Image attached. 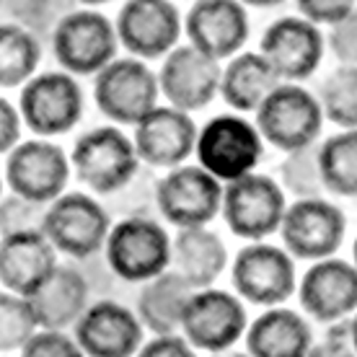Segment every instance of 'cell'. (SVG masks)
Here are the masks:
<instances>
[{
	"instance_id": "cell-9",
	"label": "cell",
	"mask_w": 357,
	"mask_h": 357,
	"mask_svg": "<svg viewBox=\"0 0 357 357\" xmlns=\"http://www.w3.org/2000/svg\"><path fill=\"white\" fill-rule=\"evenodd\" d=\"M287 213L285 189L267 174H251L223 189V218L233 236L251 243L264 241L280 231Z\"/></svg>"
},
{
	"instance_id": "cell-38",
	"label": "cell",
	"mask_w": 357,
	"mask_h": 357,
	"mask_svg": "<svg viewBox=\"0 0 357 357\" xmlns=\"http://www.w3.org/2000/svg\"><path fill=\"white\" fill-rule=\"evenodd\" d=\"M305 357H357V352L352 349L349 342L324 340L319 344H313V349Z\"/></svg>"
},
{
	"instance_id": "cell-29",
	"label": "cell",
	"mask_w": 357,
	"mask_h": 357,
	"mask_svg": "<svg viewBox=\"0 0 357 357\" xmlns=\"http://www.w3.org/2000/svg\"><path fill=\"white\" fill-rule=\"evenodd\" d=\"M319 169L331 195L357 197V130L331 135L319 148Z\"/></svg>"
},
{
	"instance_id": "cell-35",
	"label": "cell",
	"mask_w": 357,
	"mask_h": 357,
	"mask_svg": "<svg viewBox=\"0 0 357 357\" xmlns=\"http://www.w3.org/2000/svg\"><path fill=\"white\" fill-rule=\"evenodd\" d=\"M326 45H329L331 54L340 60V65L357 68V6L342 24L329 29Z\"/></svg>"
},
{
	"instance_id": "cell-33",
	"label": "cell",
	"mask_w": 357,
	"mask_h": 357,
	"mask_svg": "<svg viewBox=\"0 0 357 357\" xmlns=\"http://www.w3.org/2000/svg\"><path fill=\"white\" fill-rule=\"evenodd\" d=\"M18 357H86L81 344L68 331H47L42 329Z\"/></svg>"
},
{
	"instance_id": "cell-7",
	"label": "cell",
	"mask_w": 357,
	"mask_h": 357,
	"mask_svg": "<svg viewBox=\"0 0 357 357\" xmlns=\"http://www.w3.org/2000/svg\"><path fill=\"white\" fill-rule=\"evenodd\" d=\"M39 228L57 249V254H65L70 259H86L91 254L107 249L109 233L114 225L109 220L107 210L91 195L65 192L47 207Z\"/></svg>"
},
{
	"instance_id": "cell-26",
	"label": "cell",
	"mask_w": 357,
	"mask_h": 357,
	"mask_svg": "<svg viewBox=\"0 0 357 357\" xmlns=\"http://www.w3.org/2000/svg\"><path fill=\"white\" fill-rule=\"evenodd\" d=\"M192 295L195 290L174 269H169L140 287L135 313L153 337H171V334L181 331Z\"/></svg>"
},
{
	"instance_id": "cell-31",
	"label": "cell",
	"mask_w": 357,
	"mask_h": 357,
	"mask_svg": "<svg viewBox=\"0 0 357 357\" xmlns=\"http://www.w3.org/2000/svg\"><path fill=\"white\" fill-rule=\"evenodd\" d=\"M42 331L29 298L13 293L0 295V349L3 355L21 352Z\"/></svg>"
},
{
	"instance_id": "cell-16",
	"label": "cell",
	"mask_w": 357,
	"mask_h": 357,
	"mask_svg": "<svg viewBox=\"0 0 357 357\" xmlns=\"http://www.w3.org/2000/svg\"><path fill=\"white\" fill-rule=\"evenodd\" d=\"M116 36L130 57L158 60L176 50L181 16L169 0H130L116 13Z\"/></svg>"
},
{
	"instance_id": "cell-27",
	"label": "cell",
	"mask_w": 357,
	"mask_h": 357,
	"mask_svg": "<svg viewBox=\"0 0 357 357\" xmlns=\"http://www.w3.org/2000/svg\"><path fill=\"white\" fill-rule=\"evenodd\" d=\"M282 81L277 78L272 65L257 52L236 54L231 63L223 68V83H220V96L233 112H259L261 104L267 101Z\"/></svg>"
},
{
	"instance_id": "cell-25",
	"label": "cell",
	"mask_w": 357,
	"mask_h": 357,
	"mask_svg": "<svg viewBox=\"0 0 357 357\" xmlns=\"http://www.w3.org/2000/svg\"><path fill=\"white\" fill-rule=\"evenodd\" d=\"M313 349L311 324L290 308H267L249 324L246 352L251 357H305Z\"/></svg>"
},
{
	"instance_id": "cell-11",
	"label": "cell",
	"mask_w": 357,
	"mask_h": 357,
	"mask_svg": "<svg viewBox=\"0 0 357 357\" xmlns=\"http://www.w3.org/2000/svg\"><path fill=\"white\" fill-rule=\"evenodd\" d=\"M236 295L254 305L280 308L298 290L295 259L275 243H249L243 246L231 267Z\"/></svg>"
},
{
	"instance_id": "cell-2",
	"label": "cell",
	"mask_w": 357,
	"mask_h": 357,
	"mask_svg": "<svg viewBox=\"0 0 357 357\" xmlns=\"http://www.w3.org/2000/svg\"><path fill=\"white\" fill-rule=\"evenodd\" d=\"M114 21L93 8H78L65 13L52 31V50L57 63L70 75H93L116 60Z\"/></svg>"
},
{
	"instance_id": "cell-22",
	"label": "cell",
	"mask_w": 357,
	"mask_h": 357,
	"mask_svg": "<svg viewBox=\"0 0 357 357\" xmlns=\"http://www.w3.org/2000/svg\"><path fill=\"white\" fill-rule=\"evenodd\" d=\"M195 119L174 107H158L135 127L132 143L140 161L158 169H178L197 151Z\"/></svg>"
},
{
	"instance_id": "cell-18",
	"label": "cell",
	"mask_w": 357,
	"mask_h": 357,
	"mask_svg": "<svg viewBox=\"0 0 357 357\" xmlns=\"http://www.w3.org/2000/svg\"><path fill=\"white\" fill-rule=\"evenodd\" d=\"M298 301L305 316L316 321H347V316L357 313V267L337 257L316 261L298 282Z\"/></svg>"
},
{
	"instance_id": "cell-4",
	"label": "cell",
	"mask_w": 357,
	"mask_h": 357,
	"mask_svg": "<svg viewBox=\"0 0 357 357\" xmlns=\"http://www.w3.org/2000/svg\"><path fill=\"white\" fill-rule=\"evenodd\" d=\"M75 176L96 195H114L125 189L137 174L140 155L132 137L119 127H96L83 132L70 151Z\"/></svg>"
},
{
	"instance_id": "cell-24",
	"label": "cell",
	"mask_w": 357,
	"mask_h": 357,
	"mask_svg": "<svg viewBox=\"0 0 357 357\" xmlns=\"http://www.w3.org/2000/svg\"><path fill=\"white\" fill-rule=\"evenodd\" d=\"M39 326L47 331H65L68 326L75 329V324L89 311V282L86 277L70 264H60L52 277L39 287L31 298Z\"/></svg>"
},
{
	"instance_id": "cell-6",
	"label": "cell",
	"mask_w": 357,
	"mask_h": 357,
	"mask_svg": "<svg viewBox=\"0 0 357 357\" xmlns=\"http://www.w3.org/2000/svg\"><path fill=\"white\" fill-rule=\"evenodd\" d=\"M158 73L137 57H116L93 78V101L101 114L116 125L137 127L158 109Z\"/></svg>"
},
{
	"instance_id": "cell-42",
	"label": "cell",
	"mask_w": 357,
	"mask_h": 357,
	"mask_svg": "<svg viewBox=\"0 0 357 357\" xmlns=\"http://www.w3.org/2000/svg\"><path fill=\"white\" fill-rule=\"evenodd\" d=\"M3 357H8V355H3Z\"/></svg>"
},
{
	"instance_id": "cell-21",
	"label": "cell",
	"mask_w": 357,
	"mask_h": 357,
	"mask_svg": "<svg viewBox=\"0 0 357 357\" xmlns=\"http://www.w3.org/2000/svg\"><path fill=\"white\" fill-rule=\"evenodd\" d=\"M189 45L213 60H228L241 54L249 39V16L236 0H199L184 16Z\"/></svg>"
},
{
	"instance_id": "cell-32",
	"label": "cell",
	"mask_w": 357,
	"mask_h": 357,
	"mask_svg": "<svg viewBox=\"0 0 357 357\" xmlns=\"http://www.w3.org/2000/svg\"><path fill=\"white\" fill-rule=\"evenodd\" d=\"M282 189L293 192L298 199H321V192H326L319 169V151H298L290 153L282 163Z\"/></svg>"
},
{
	"instance_id": "cell-34",
	"label": "cell",
	"mask_w": 357,
	"mask_h": 357,
	"mask_svg": "<svg viewBox=\"0 0 357 357\" xmlns=\"http://www.w3.org/2000/svg\"><path fill=\"white\" fill-rule=\"evenodd\" d=\"M295 8H298V16L311 21L313 26L334 29L355 10V3H349V0H301Z\"/></svg>"
},
{
	"instance_id": "cell-28",
	"label": "cell",
	"mask_w": 357,
	"mask_h": 357,
	"mask_svg": "<svg viewBox=\"0 0 357 357\" xmlns=\"http://www.w3.org/2000/svg\"><path fill=\"white\" fill-rule=\"evenodd\" d=\"M39 60H42V47L26 26L21 24L0 26V86L3 89H24L31 78H36Z\"/></svg>"
},
{
	"instance_id": "cell-10",
	"label": "cell",
	"mask_w": 357,
	"mask_h": 357,
	"mask_svg": "<svg viewBox=\"0 0 357 357\" xmlns=\"http://www.w3.org/2000/svg\"><path fill=\"white\" fill-rule=\"evenodd\" d=\"M73 163L60 145L45 137L26 140L6 155L3 176L13 197L31 205H52L65 195Z\"/></svg>"
},
{
	"instance_id": "cell-39",
	"label": "cell",
	"mask_w": 357,
	"mask_h": 357,
	"mask_svg": "<svg viewBox=\"0 0 357 357\" xmlns=\"http://www.w3.org/2000/svg\"><path fill=\"white\" fill-rule=\"evenodd\" d=\"M205 357H251L249 352H238V349H228V352H218V355H205Z\"/></svg>"
},
{
	"instance_id": "cell-19",
	"label": "cell",
	"mask_w": 357,
	"mask_h": 357,
	"mask_svg": "<svg viewBox=\"0 0 357 357\" xmlns=\"http://www.w3.org/2000/svg\"><path fill=\"white\" fill-rule=\"evenodd\" d=\"M57 267H60L57 249L42 233V228H16L10 233H3V243H0L3 293L31 298Z\"/></svg>"
},
{
	"instance_id": "cell-23",
	"label": "cell",
	"mask_w": 357,
	"mask_h": 357,
	"mask_svg": "<svg viewBox=\"0 0 357 357\" xmlns=\"http://www.w3.org/2000/svg\"><path fill=\"white\" fill-rule=\"evenodd\" d=\"M228 264V249L223 238L210 228L176 231L171 241V269L195 293L210 290Z\"/></svg>"
},
{
	"instance_id": "cell-36",
	"label": "cell",
	"mask_w": 357,
	"mask_h": 357,
	"mask_svg": "<svg viewBox=\"0 0 357 357\" xmlns=\"http://www.w3.org/2000/svg\"><path fill=\"white\" fill-rule=\"evenodd\" d=\"M135 357H197V352L181 334H171L148 340Z\"/></svg>"
},
{
	"instance_id": "cell-3",
	"label": "cell",
	"mask_w": 357,
	"mask_h": 357,
	"mask_svg": "<svg viewBox=\"0 0 357 357\" xmlns=\"http://www.w3.org/2000/svg\"><path fill=\"white\" fill-rule=\"evenodd\" d=\"M171 238L158 220L132 215L114 223L107 241V264L125 282H151L171 269Z\"/></svg>"
},
{
	"instance_id": "cell-20",
	"label": "cell",
	"mask_w": 357,
	"mask_h": 357,
	"mask_svg": "<svg viewBox=\"0 0 357 357\" xmlns=\"http://www.w3.org/2000/svg\"><path fill=\"white\" fill-rule=\"evenodd\" d=\"M143 334L137 313L116 301H93L73 331L86 357H135L145 344Z\"/></svg>"
},
{
	"instance_id": "cell-37",
	"label": "cell",
	"mask_w": 357,
	"mask_h": 357,
	"mask_svg": "<svg viewBox=\"0 0 357 357\" xmlns=\"http://www.w3.org/2000/svg\"><path fill=\"white\" fill-rule=\"evenodd\" d=\"M21 109H16L8 98L0 101V151L8 155L13 148H18V137H21Z\"/></svg>"
},
{
	"instance_id": "cell-15",
	"label": "cell",
	"mask_w": 357,
	"mask_h": 357,
	"mask_svg": "<svg viewBox=\"0 0 357 357\" xmlns=\"http://www.w3.org/2000/svg\"><path fill=\"white\" fill-rule=\"evenodd\" d=\"M324 47L326 39L319 26L301 16H282L264 29L259 54L282 83H301L319 70Z\"/></svg>"
},
{
	"instance_id": "cell-8",
	"label": "cell",
	"mask_w": 357,
	"mask_h": 357,
	"mask_svg": "<svg viewBox=\"0 0 357 357\" xmlns=\"http://www.w3.org/2000/svg\"><path fill=\"white\" fill-rule=\"evenodd\" d=\"M223 189L213 174L197 166H178L163 174L155 187V205L163 220L176 231L207 228L223 213Z\"/></svg>"
},
{
	"instance_id": "cell-1",
	"label": "cell",
	"mask_w": 357,
	"mask_h": 357,
	"mask_svg": "<svg viewBox=\"0 0 357 357\" xmlns=\"http://www.w3.org/2000/svg\"><path fill=\"white\" fill-rule=\"evenodd\" d=\"M197 161L220 184L251 176L264 155V137L241 114H218L199 127Z\"/></svg>"
},
{
	"instance_id": "cell-40",
	"label": "cell",
	"mask_w": 357,
	"mask_h": 357,
	"mask_svg": "<svg viewBox=\"0 0 357 357\" xmlns=\"http://www.w3.org/2000/svg\"><path fill=\"white\" fill-rule=\"evenodd\" d=\"M349 326H352V349L357 352V313L349 319Z\"/></svg>"
},
{
	"instance_id": "cell-12",
	"label": "cell",
	"mask_w": 357,
	"mask_h": 357,
	"mask_svg": "<svg viewBox=\"0 0 357 357\" xmlns=\"http://www.w3.org/2000/svg\"><path fill=\"white\" fill-rule=\"evenodd\" d=\"M18 109L24 125L36 137H54L70 132L83 114V91L65 70L39 73L21 89Z\"/></svg>"
},
{
	"instance_id": "cell-17",
	"label": "cell",
	"mask_w": 357,
	"mask_h": 357,
	"mask_svg": "<svg viewBox=\"0 0 357 357\" xmlns=\"http://www.w3.org/2000/svg\"><path fill=\"white\" fill-rule=\"evenodd\" d=\"M220 83H223L220 63L192 45H178L169 57H163L158 70V86L169 107L187 114L205 109L220 93Z\"/></svg>"
},
{
	"instance_id": "cell-30",
	"label": "cell",
	"mask_w": 357,
	"mask_h": 357,
	"mask_svg": "<svg viewBox=\"0 0 357 357\" xmlns=\"http://www.w3.org/2000/svg\"><path fill=\"white\" fill-rule=\"evenodd\" d=\"M324 116L342 130H357V68L340 65L319 89Z\"/></svg>"
},
{
	"instance_id": "cell-41",
	"label": "cell",
	"mask_w": 357,
	"mask_h": 357,
	"mask_svg": "<svg viewBox=\"0 0 357 357\" xmlns=\"http://www.w3.org/2000/svg\"><path fill=\"white\" fill-rule=\"evenodd\" d=\"M352 264L357 267V238H355V243H352Z\"/></svg>"
},
{
	"instance_id": "cell-14",
	"label": "cell",
	"mask_w": 357,
	"mask_h": 357,
	"mask_svg": "<svg viewBox=\"0 0 357 357\" xmlns=\"http://www.w3.org/2000/svg\"><path fill=\"white\" fill-rule=\"evenodd\" d=\"M246 331L249 321L241 298L218 287L192 295L181 324V337L195 349L207 355L228 352L241 337H246Z\"/></svg>"
},
{
	"instance_id": "cell-13",
	"label": "cell",
	"mask_w": 357,
	"mask_h": 357,
	"mask_svg": "<svg viewBox=\"0 0 357 357\" xmlns=\"http://www.w3.org/2000/svg\"><path fill=\"white\" fill-rule=\"evenodd\" d=\"M347 231V218L329 199H295L280 225L282 249L293 259L324 261L340 251Z\"/></svg>"
},
{
	"instance_id": "cell-5",
	"label": "cell",
	"mask_w": 357,
	"mask_h": 357,
	"mask_svg": "<svg viewBox=\"0 0 357 357\" xmlns=\"http://www.w3.org/2000/svg\"><path fill=\"white\" fill-rule=\"evenodd\" d=\"M324 119L326 116L319 96H313L301 83H282L257 112V130L264 143L290 155L313 148L321 135Z\"/></svg>"
}]
</instances>
